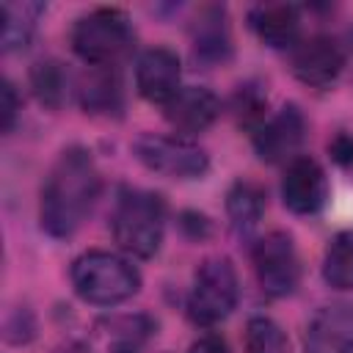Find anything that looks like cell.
Returning a JSON list of instances; mask_svg holds the SVG:
<instances>
[{"label":"cell","instance_id":"obj_1","mask_svg":"<svg viewBox=\"0 0 353 353\" xmlns=\"http://www.w3.org/2000/svg\"><path fill=\"white\" fill-rule=\"evenodd\" d=\"M99 196V171L91 152L66 149L41 188V229L52 237H69L80 229Z\"/></svg>","mask_w":353,"mask_h":353},{"label":"cell","instance_id":"obj_2","mask_svg":"<svg viewBox=\"0 0 353 353\" xmlns=\"http://www.w3.org/2000/svg\"><path fill=\"white\" fill-rule=\"evenodd\" d=\"M113 237L132 256H152L163 243L165 204L149 190H124L113 210Z\"/></svg>","mask_w":353,"mask_h":353},{"label":"cell","instance_id":"obj_3","mask_svg":"<svg viewBox=\"0 0 353 353\" xmlns=\"http://www.w3.org/2000/svg\"><path fill=\"white\" fill-rule=\"evenodd\" d=\"M72 284L77 295L97 306H113L132 298L141 287L138 270L119 254L88 251L72 265Z\"/></svg>","mask_w":353,"mask_h":353},{"label":"cell","instance_id":"obj_4","mask_svg":"<svg viewBox=\"0 0 353 353\" xmlns=\"http://www.w3.org/2000/svg\"><path fill=\"white\" fill-rule=\"evenodd\" d=\"M130 19L119 8H97L72 28V50L91 66H110L130 47Z\"/></svg>","mask_w":353,"mask_h":353},{"label":"cell","instance_id":"obj_5","mask_svg":"<svg viewBox=\"0 0 353 353\" xmlns=\"http://www.w3.org/2000/svg\"><path fill=\"white\" fill-rule=\"evenodd\" d=\"M240 284L232 262L226 256H212L201 262L193 276V287L188 295V314L199 325L221 323L237 303Z\"/></svg>","mask_w":353,"mask_h":353},{"label":"cell","instance_id":"obj_6","mask_svg":"<svg viewBox=\"0 0 353 353\" xmlns=\"http://www.w3.org/2000/svg\"><path fill=\"white\" fill-rule=\"evenodd\" d=\"M135 157L154 174L174 176V179H196L210 168V160L204 149L185 138H168V135H141L135 143Z\"/></svg>","mask_w":353,"mask_h":353},{"label":"cell","instance_id":"obj_7","mask_svg":"<svg viewBox=\"0 0 353 353\" xmlns=\"http://www.w3.org/2000/svg\"><path fill=\"white\" fill-rule=\"evenodd\" d=\"M254 273L259 287L273 295L284 298L298 287L301 279V259L295 251V243L287 232H270L254 245Z\"/></svg>","mask_w":353,"mask_h":353},{"label":"cell","instance_id":"obj_8","mask_svg":"<svg viewBox=\"0 0 353 353\" xmlns=\"http://www.w3.org/2000/svg\"><path fill=\"white\" fill-rule=\"evenodd\" d=\"M303 135H306L303 113L295 105H287L254 130V149L265 163H284V160L292 163L303 143Z\"/></svg>","mask_w":353,"mask_h":353},{"label":"cell","instance_id":"obj_9","mask_svg":"<svg viewBox=\"0 0 353 353\" xmlns=\"http://www.w3.org/2000/svg\"><path fill=\"white\" fill-rule=\"evenodd\" d=\"M281 199L284 207H290L298 215L317 212L328 199V179L320 163L312 157H295L284 171Z\"/></svg>","mask_w":353,"mask_h":353},{"label":"cell","instance_id":"obj_10","mask_svg":"<svg viewBox=\"0 0 353 353\" xmlns=\"http://www.w3.org/2000/svg\"><path fill=\"white\" fill-rule=\"evenodd\" d=\"M345 66V55L339 44L328 36H312L295 44L292 50V72L306 85H331Z\"/></svg>","mask_w":353,"mask_h":353},{"label":"cell","instance_id":"obj_11","mask_svg":"<svg viewBox=\"0 0 353 353\" xmlns=\"http://www.w3.org/2000/svg\"><path fill=\"white\" fill-rule=\"evenodd\" d=\"M165 121L182 132V135H196L204 132L221 113V102L210 88L201 85H185L168 99L165 105Z\"/></svg>","mask_w":353,"mask_h":353},{"label":"cell","instance_id":"obj_12","mask_svg":"<svg viewBox=\"0 0 353 353\" xmlns=\"http://www.w3.org/2000/svg\"><path fill=\"white\" fill-rule=\"evenodd\" d=\"M179 58L168 47H154L146 50L135 66V83L143 99L165 105L174 99V94L182 88L179 85Z\"/></svg>","mask_w":353,"mask_h":353},{"label":"cell","instance_id":"obj_13","mask_svg":"<svg viewBox=\"0 0 353 353\" xmlns=\"http://www.w3.org/2000/svg\"><path fill=\"white\" fill-rule=\"evenodd\" d=\"M306 353H353V306H323L306 328Z\"/></svg>","mask_w":353,"mask_h":353},{"label":"cell","instance_id":"obj_14","mask_svg":"<svg viewBox=\"0 0 353 353\" xmlns=\"http://www.w3.org/2000/svg\"><path fill=\"white\" fill-rule=\"evenodd\" d=\"M251 28L273 50L295 47L301 33V14L292 3H262L251 11Z\"/></svg>","mask_w":353,"mask_h":353},{"label":"cell","instance_id":"obj_15","mask_svg":"<svg viewBox=\"0 0 353 353\" xmlns=\"http://www.w3.org/2000/svg\"><path fill=\"white\" fill-rule=\"evenodd\" d=\"M94 331L102 353H138L149 342L154 323L146 314H116L97 323Z\"/></svg>","mask_w":353,"mask_h":353},{"label":"cell","instance_id":"obj_16","mask_svg":"<svg viewBox=\"0 0 353 353\" xmlns=\"http://www.w3.org/2000/svg\"><path fill=\"white\" fill-rule=\"evenodd\" d=\"M232 50V39H229V25H226V14L223 8H204L199 11L196 22H193V52L199 61L204 63H218L223 58H229Z\"/></svg>","mask_w":353,"mask_h":353},{"label":"cell","instance_id":"obj_17","mask_svg":"<svg viewBox=\"0 0 353 353\" xmlns=\"http://www.w3.org/2000/svg\"><path fill=\"white\" fill-rule=\"evenodd\" d=\"M80 105L88 113H119L121 110V80L110 66H94L80 83Z\"/></svg>","mask_w":353,"mask_h":353},{"label":"cell","instance_id":"obj_18","mask_svg":"<svg viewBox=\"0 0 353 353\" xmlns=\"http://www.w3.org/2000/svg\"><path fill=\"white\" fill-rule=\"evenodd\" d=\"M44 6L41 3H3L0 6V41L3 50H19L28 44V39L36 30V22L41 17Z\"/></svg>","mask_w":353,"mask_h":353},{"label":"cell","instance_id":"obj_19","mask_svg":"<svg viewBox=\"0 0 353 353\" xmlns=\"http://www.w3.org/2000/svg\"><path fill=\"white\" fill-rule=\"evenodd\" d=\"M226 212H229L232 226L237 232H251L262 221V212H265V193H262V188L248 182V179L234 182L229 188V193H226Z\"/></svg>","mask_w":353,"mask_h":353},{"label":"cell","instance_id":"obj_20","mask_svg":"<svg viewBox=\"0 0 353 353\" xmlns=\"http://www.w3.org/2000/svg\"><path fill=\"white\" fill-rule=\"evenodd\" d=\"M323 279L336 290H353V229L334 234L323 256Z\"/></svg>","mask_w":353,"mask_h":353},{"label":"cell","instance_id":"obj_21","mask_svg":"<svg viewBox=\"0 0 353 353\" xmlns=\"http://www.w3.org/2000/svg\"><path fill=\"white\" fill-rule=\"evenodd\" d=\"M30 88L47 108H58L69 91V74L58 61H39L30 69Z\"/></svg>","mask_w":353,"mask_h":353},{"label":"cell","instance_id":"obj_22","mask_svg":"<svg viewBox=\"0 0 353 353\" xmlns=\"http://www.w3.org/2000/svg\"><path fill=\"white\" fill-rule=\"evenodd\" d=\"M245 350L248 353H290L284 331L270 317H251L245 325Z\"/></svg>","mask_w":353,"mask_h":353},{"label":"cell","instance_id":"obj_23","mask_svg":"<svg viewBox=\"0 0 353 353\" xmlns=\"http://www.w3.org/2000/svg\"><path fill=\"white\" fill-rule=\"evenodd\" d=\"M265 108H268V99L254 88V85H245L237 91L234 97V113L240 119V124L245 127H259L265 121Z\"/></svg>","mask_w":353,"mask_h":353},{"label":"cell","instance_id":"obj_24","mask_svg":"<svg viewBox=\"0 0 353 353\" xmlns=\"http://www.w3.org/2000/svg\"><path fill=\"white\" fill-rule=\"evenodd\" d=\"M0 116H3V132H8L14 127V119H17V94H14V85L8 80L0 88Z\"/></svg>","mask_w":353,"mask_h":353},{"label":"cell","instance_id":"obj_25","mask_svg":"<svg viewBox=\"0 0 353 353\" xmlns=\"http://www.w3.org/2000/svg\"><path fill=\"white\" fill-rule=\"evenodd\" d=\"M328 152H331V157H334L339 165L353 168V135L339 132V135H336V138L328 143Z\"/></svg>","mask_w":353,"mask_h":353},{"label":"cell","instance_id":"obj_26","mask_svg":"<svg viewBox=\"0 0 353 353\" xmlns=\"http://www.w3.org/2000/svg\"><path fill=\"white\" fill-rule=\"evenodd\" d=\"M190 353H229V345H226L221 336L210 334V336H201V339L190 347Z\"/></svg>","mask_w":353,"mask_h":353},{"label":"cell","instance_id":"obj_27","mask_svg":"<svg viewBox=\"0 0 353 353\" xmlns=\"http://www.w3.org/2000/svg\"><path fill=\"white\" fill-rule=\"evenodd\" d=\"M55 353H91L85 345H77V342H69V345H63V347H58Z\"/></svg>","mask_w":353,"mask_h":353}]
</instances>
